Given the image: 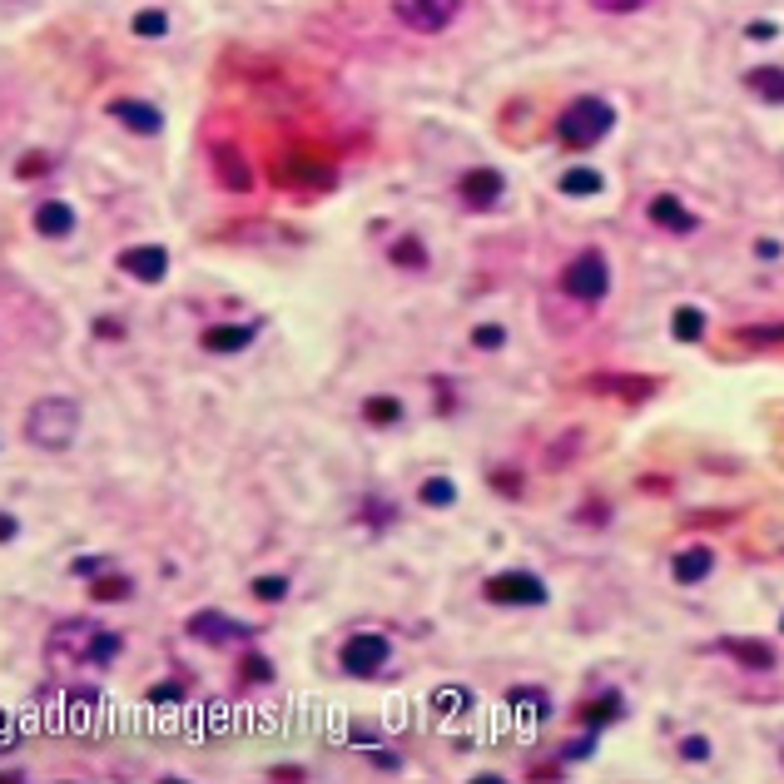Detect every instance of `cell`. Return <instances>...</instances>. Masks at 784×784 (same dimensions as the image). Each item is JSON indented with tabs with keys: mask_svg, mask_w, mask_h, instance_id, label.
Segmentation results:
<instances>
[{
	"mask_svg": "<svg viewBox=\"0 0 784 784\" xmlns=\"http://www.w3.org/2000/svg\"><path fill=\"white\" fill-rule=\"evenodd\" d=\"M120 596H130V581H125V576L95 581V601H120Z\"/></svg>",
	"mask_w": 784,
	"mask_h": 784,
	"instance_id": "83f0119b",
	"label": "cell"
},
{
	"mask_svg": "<svg viewBox=\"0 0 784 784\" xmlns=\"http://www.w3.org/2000/svg\"><path fill=\"white\" fill-rule=\"evenodd\" d=\"M244 675H249V680L259 685V680H268L273 670H268V660H259V655H249V660H244Z\"/></svg>",
	"mask_w": 784,
	"mask_h": 784,
	"instance_id": "836d02e7",
	"label": "cell"
},
{
	"mask_svg": "<svg viewBox=\"0 0 784 784\" xmlns=\"http://www.w3.org/2000/svg\"><path fill=\"white\" fill-rule=\"evenodd\" d=\"M472 705V695H462V690H442L437 695V710H447V715H457V710H467Z\"/></svg>",
	"mask_w": 784,
	"mask_h": 784,
	"instance_id": "f546056e",
	"label": "cell"
},
{
	"mask_svg": "<svg viewBox=\"0 0 784 784\" xmlns=\"http://www.w3.org/2000/svg\"><path fill=\"white\" fill-rule=\"evenodd\" d=\"M561 288H566L571 298H581V303H596V298H606V288H611V268H606V254H596V249L576 254V259L566 263V273H561Z\"/></svg>",
	"mask_w": 784,
	"mask_h": 784,
	"instance_id": "3957f363",
	"label": "cell"
},
{
	"mask_svg": "<svg viewBox=\"0 0 784 784\" xmlns=\"http://www.w3.org/2000/svg\"><path fill=\"white\" fill-rule=\"evenodd\" d=\"M457 10H462V0H392V15H397L407 30H417V35L447 30V25L457 20Z\"/></svg>",
	"mask_w": 784,
	"mask_h": 784,
	"instance_id": "277c9868",
	"label": "cell"
},
{
	"mask_svg": "<svg viewBox=\"0 0 784 784\" xmlns=\"http://www.w3.org/2000/svg\"><path fill=\"white\" fill-rule=\"evenodd\" d=\"M105 571V556H80L75 561V576H100Z\"/></svg>",
	"mask_w": 784,
	"mask_h": 784,
	"instance_id": "e575fe53",
	"label": "cell"
},
{
	"mask_svg": "<svg viewBox=\"0 0 784 784\" xmlns=\"http://www.w3.org/2000/svg\"><path fill=\"white\" fill-rule=\"evenodd\" d=\"M487 601H497V606H541L546 586L536 576H526V571H507V576L487 581Z\"/></svg>",
	"mask_w": 784,
	"mask_h": 784,
	"instance_id": "5b68a950",
	"label": "cell"
},
{
	"mask_svg": "<svg viewBox=\"0 0 784 784\" xmlns=\"http://www.w3.org/2000/svg\"><path fill=\"white\" fill-rule=\"evenodd\" d=\"M700 333H705V318H700V308H675V338L695 343Z\"/></svg>",
	"mask_w": 784,
	"mask_h": 784,
	"instance_id": "ffe728a7",
	"label": "cell"
},
{
	"mask_svg": "<svg viewBox=\"0 0 784 784\" xmlns=\"http://www.w3.org/2000/svg\"><path fill=\"white\" fill-rule=\"evenodd\" d=\"M725 651H735L740 660H750V665H760V670H770L775 665V655L765 651V646H745V641H725Z\"/></svg>",
	"mask_w": 784,
	"mask_h": 784,
	"instance_id": "d4e9b609",
	"label": "cell"
},
{
	"mask_svg": "<svg viewBox=\"0 0 784 784\" xmlns=\"http://www.w3.org/2000/svg\"><path fill=\"white\" fill-rule=\"evenodd\" d=\"M502 189H507V179H502L497 169H472V174L462 179V199H467L472 209H492V204L502 199Z\"/></svg>",
	"mask_w": 784,
	"mask_h": 784,
	"instance_id": "30bf717a",
	"label": "cell"
},
{
	"mask_svg": "<svg viewBox=\"0 0 784 784\" xmlns=\"http://www.w3.org/2000/svg\"><path fill=\"white\" fill-rule=\"evenodd\" d=\"M149 700H154V705H174V700H184V685H154Z\"/></svg>",
	"mask_w": 784,
	"mask_h": 784,
	"instance_id": "d6a6232c",
	"label": "cell"
},
{
	"mask_svg": "<svg viewBox=\"0 0 784 784\" xmlns=\"http://www.w3.org/2000/svg\"><path fill=\"white\" fill-rule=\"evenodd\" d=\"M507 705L517 710V720H522V725H541V720L551 715V700H546L541 690H531V685L512 690V695H507Z\"/></svg>",
	"mask_w": 784,
	"mask_h": 784,
	"instance_id": "2e32d148",
	"label": "cell"
},
{
	"mask_svg": "<svg viewBox=\"0 0 784 784\" xmlns=\"http://www.w3.org/2000/svg\"><path fill=\"white\" fill-rule=\"evenodd\" d=\"M422 502L427 507H452L457 502V487L447 477H432V482H422Z\"/></svg>",
	"mask_w": 784,
	"mask_h": 784,
	"instance_id": "44dd1931",
	"label": "cell"
},
{
	"mask_svg": "<svg viewBox=\"0 0 784 784\" xmlns=\"http://www.w3.org/2000/svg\"><path fill=\"white\" fill-rule=\"evenodd\" d=\"M392 646L383 636H353L348 646H343V670L348 675H358V680H368V675H378L383 665H388Z\"/></svg>",
	"mask_w": 784,
	"mask_h": 784,
	"instance_id": "8992f818",
	"label": "cell"
},
{
	"mask_svg": "<svg viewBox=\"0 0 784 784\" xmlns=\"http://www.w3.org/2000/svg\"><path fill=\"white\" fill-rule=\"evenodd\" d=\"M561 194H601V174L596 169H566L561 174Z\"/></svg>",
	"mask_w": 784,
	"mask_h": 784,
	"instance_id": "d6986e66",
	"label": "cell"
},
{
	"mask_svg": "<svg viewBox=\"0 0 784 784\" xmlns=\"http://www.w3.org/2000/svg\"><path fill=\"white\" fill-rule=\"evenodd\" d=\"M254 323H239V328H204V348L209 353H239V348H249L254 343Z\"/></svg>",
	"mask_w": 784,
	"mask_h": 784,
	"instance_id": "5bb4252c",
	"label": "cell"
},
{
	"mask_svg": "<svg viewBox=\"0 0 784 784\" xmlns=\"http://www.w3.org/2000/svg\"><path fill=\"white\" fill-rule=\"evenodd\" d=\"M363 417L378 422V427H383V422H397V417H402V402H397V397H368Z\"/></svg>",
	"mask_w": 784,
	"mask_h": 784,
	"instance_id": "7402d4cb",
	"label": "cell"
},
{
	"mask_svg": "<svg viewBox=\"0 0 784 784\" xmlns=\"http://www.w3.org/2000/svg\"><path fill=\"white\" fill-rule=\"evenodd\" d=\"M254 596H259V601H283V596H288V581H283V576H259V581H254Z\"/></svg>",
	"mask_w": 784,
	"mask_h": 784,
	"instance_id": "484cf974",
	"label": "cell"
},
{
	"mask_svg": "<svg viewBox=\"0 0 784 784\" xmlns=\"http://www.w3.org/2000/svg\"><path fill=\"white\" fill-rule=\"evenodd\" d=\"M780 626H784V621H780Z\"/></svg>",
	"mask_w": 784,
	"mask_h": 784,
	"instance_id": "8d00e7d4",
	"label": "cell"
},
{
	"mask_svg": "<svg viewBox=\"0 0 784 784\" xmlns=\"http://www.w3.org/2000/svg\"><path fill=\"white\" fill-rule=\"evenodd\" d=\"M710 571H715V556H710L705 546H690V551L675 556V581H680V586H695V581H705Z\"/></svg>",
	"mask_w": 784,
	"mask_h": 784,
	"instance_id": "9a60e30c",
	"label": "cell"
},
{
	"mask_svg": "<svg viewBox=\"0 0 784 784\" xmlns=\"http://www.w3.org/2000/svg\"><path fill=\"white\" fill-rule=\"evenodd\" d=\"M110 115H115V120H125L134 134H159V130H164V115H159L154 105H139V100H115V105H110Z\"/></svg>",
	"mask_w": 784,
	"mask_h": 784,
	"instance_id": "4fadbf2b",
	"label": "cell"
},
{
	"mask_svg": "<svg viewBox=\"0 0 784 784\" xmlns=\"http://www.w3.org/2000/svg\"><path fill=\"white\" fill-rule=\"evenodd\" d=\"M15 531H20V522L10 512H0V541H15Z\"/></svg>",
	"mask_w": 784,
	"mask_h": 784,
	"instance_id": "d590c367",
	"label": "cell"
},
{
	"mask_svg": "<svg viewBox=\"0 0 784 784\" xmlns=\"http://www.w3.org/2000/svg\"><path fill=\"white\" fill-rule=\"evenodd\" d=\"M651 219L660 229H675V234H695L700 229V219L690 209H680V199H670V194H655L651 199Z\"/></svg>",
	"mask_w": 784,
	"mask_h": 784,
	"instance_id": "7c38bea8",
	"label": "cell"
},
{
	"mask_svg": "<svg viewBox=\"0 0 784 784\" xmlns=\"http://www.w3.org/2000/svg\"><path fill=\"white\" fill-rule=\"evenodd\" d=\"M35 174H50L45 154H25V159H20V179H35Z\"/></svg>",
	"mask_w": 784,
	"mask_h": 784,
	"instance_id": "1f68e13d",
	"label": "cell"
},
{
	"mask_svg": "<svg viewBox=\"0 0 784 784\" xmlns=\"http://www.w3.org/2000/svg\"><path fill=\"white\" fill-rule=\"evenodd\" d=\"M616 125V110L606 105V100H596V95H581V100H571L566 110H561V120H556V134H561V144H571V149H591V144H601L606 134Z\"/></svg>",
	"mask_w": 784,
	"mask_h": 784,
	"instance_id": "7a4b0ae2",
	"label": "cell"
},
{
	"mask_svg": "<svg viewBox=\"0 0 784 784\" xmlns=\"http://www.w3.org/2000/svg\"><path fill=\"white\" fill-rule=\"evenodd\" d=\"M596 10H606V15H631V10H646L651 0H591Z\"/></svg>",
	"mask_w": 784,
	"mask_h": 784,
	"instance_id": "f1b7e54d",
	"label": "cell"
},
{
	"mask_svg": "<svg viewBox=\"0 0 784 784\" xmlns=\"http://www.w3.org/2000/svg\"><path fill=\"white\" fill-rule=\"evenodd\" d=\"M472 343H477V348H502V343H507V328H502V323H482V328L472 333Z\"/></svg>",
	"mask_w": 784,
	"mask_h": 784,
	"instance_id": "4316f807",
	"label": "cell"
},
{
	"mask_svg": "<svg viewBox=\"0 0 784 784\" xmlns=\"http://www.w3.org/2000/svg\"><path fill=\"white\" fill-rule=\"evenodd\" d=\"M95 636H100V626H90V621H65V626H55V631H50V660L70 655V660H85V665H90Z\"/></svg>",
	"mask_w": 784,
	"mask_h": 784,
	"instance_id": "52a82bcc",
	"label": "cell"
},
{
	"mask_svg": "<svg viewBox=\"0 0 784 784\" xmlns=\"http://www.w3.org/2000/svg\"><path fill=\"white\" fill-rule=\"evenodd\" d=\"M120 268H125L130 278H139V283H159V278L169 273V254H164L159 244H134V249L120 254Z\"/></svg>",
	"mask_w": 784,
	"mask_h": 784,
	"instance_id": "9c48e42d",
	"label": "cell"
},
{
	"mask_svg": "<svg viewBox=\"0 0 784 784\" xmlns=\"http://www.w3.org/2000/svg\"><path fill=\"white\" fill-rule=\"evenodd\" d=\"M745 85H750V95H760V100H770V105H784V70L780 65H760V70H750Z\"/></svg>",
	"mask_w": 784,
	"mask_h": 784,
	"instance_id": "e0dca14e",
	"label": "cell"
},
{
	"mask_svg": "<svg viewBox=\"0 0 784 784\" xmlns=\"http://www.w3.org/2000/svg\"><path fill=\"white\" fill-rule=\"evenodd\" d=\"M169 30V15L164 10H139L134 15V35H164Z\"/></svg>",
	"mask_w": 784,
	"mask_h": 784,
	"instance_id": "cb8c5ba5",
	"label": "cell"
},
{
	"mask_svg": "<svg viewBox=\"0 0 784 784\" xmlns=\"http://www.w3.org/2000/svg\"><path fill=\"white\" fill-rule=\"evenodd\" d=\"M219 179L229 189H249V169H244V159L234 149H219Z\"/></svg>",
	"mask_w": 784,
	"mask_h": 784,
	"instance_id": "ac0fdd59",
	"label": "cell"
},
{
	"mask_svg": "<svg viewBox=\"0 0 784 784\" xmlns=\"http://www.w3.org/2000/svg\"><path fill=\"white\" fill-rule=\"evenodd\" d=\"M680 755H685V760H690V765H700V760H705V755H710V740H700V735H690V740H685V745H680Z\"/></svg>",
	"mask_w": 784,
	"mask_h": 784,
	"instance_id": "4dcf8cb0",
	"label": "cell"
},
{
	"mask_svg": "<svg viewBox=\"0 0 784 784\" xmlns=\"http://www.w3.org/2000/svg\"><path fill=\"white\" fill-rule=\"evenodd\" d=\"M75 229V209L65 204V199H45V204H35V234H45V239H65Z\"/></svg>",
	"mask_w": 784,
	"mask_h": 784,
	"instance_id": "8fae6325",
	"label": "cell"
},
{
	"mask_svg": "<svg viewBox=\"0 0 784 784\" xmlns=\"http://www.w3.org/2000/svg\"><path fill=\"white\" fill-rule=\"evenodd\" d=\"M80 432V407L70 397H40L30 412H25V437L45 452H65Z\"/></svg>",
	"mask_w": 784,
	"mask_h": 784,
	"instance_id": "6da1fadb",
	"label": "cell"
},
{
	"mask_svg": "<svg viewBox=\"0 0 784 784\" xmlns=\"http://www.w3.org/2000/svg\"><path fill=\"white\" fill-rule=\"evenodd\" d=\"M189 636H194V641H209V646H224V641H249L254 631L239 626V621H229V616H219V611H199V616L189 621Z\"/></svg>",
	"mask_w": 784,
	"mask_h": 784,
	"instance_id": "ba28073f",
	"label": "cell"
},
{
	"mask_svg": "<svg viewBox=\"0 0 784 784\" xmlns=\"http://www.w3.org/2000/svg\"><path fill=\"white\" fill-rule=\"evenodd\" d=\"M392 263H402V268H422V263H427V249H422L417 239H397V244H392Z\"/></svg>",
	"mask_w": 784,
	"mask_h": 784,
	"instance_id": "603a6c76",
	"label": "cell"
}]
</instances>
